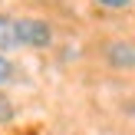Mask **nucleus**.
I'll use <instances>...</instances> for the list:
<instances>
[{
  "label": "nucleus",
  "instance_id": "39448f33",
  "mask_svg": "<svg viewBox=\"0 0 135 135\" xmlns=\"http://www.w3.org/2000/svg\"><path fill=\"white\" fill-rule=\"evenodd\" d=\"M13 119H17V102L0 89V125H10Z\"/></svg>",
  "mask_w": 135,
  "mask_h": 135
},
{
  "label": "nucleus",
  "instance_id": "f03ea898",
  "mask_svg": "<svg viewBox=\"0 0 135 135\" xmlns=\"http://www.w3.org/2000/svg\"><path fill=\"white\" fill-rule=\"evenodd\" d=\"M99 56L115 73H135V40H129V36H105L99 43Z\"/></svg>",
  "mask_w": 135,
  "mask_h": 135
},
{
  "label": "nucleus",
  "instance_id": "f257e3e1",
  "mask_svg": "<svg viewBox=\"0 0 135 135\" xmlns=\"http://www.w3.org/2000/svg\"><path fill=\"white\" fill-rule=\"evenodd\" d=\"M13 30H17L20 50H50L53 40H56L53 23L43 17H13Z\"/></svg>",
  "mask_w": 135,
  "mask_h": 135
},
{
  "label": "nucleus",
  "instance_id": "20e7f679",
  "mask_svg": "<svg viewBox=\"0 0 135 135\" xmlns=\"http://www.w3.org/2000/svg\"><path fill=\"white\" fill-rule=\"evenodd\" d=\"M17 76H20L17 63H13L10 56H3V53H0V89H3V86H10V83H17Z\"/></svg>",
  "mask_w": 135,
  "mask_h": 135
},
{
  "label": "nucleus",
  "instance_id": "423d86ee",
  "mask_svg": "<svg viewBox=\"0 0 135 135\" xmlns=\"http://www.w3.org/2000/svg\"><path fill=\"white\" fill-rule=\"evenodd\" d=\"M96 7H102V10H112V13H122V10H132L135 0H92Z\"/></svg>",
  "mask_w": 135,
  "mask_h": 135
},
{
  "label": "nucleus",
  "instance_id": "7ed1b4c3",
  "mask_svg": "<svg viewBox=\"0 0 135 135\" xmlns=\"http://www.w3.org/2000/svg\"><path fill=\"white\" fill-rule=\"evenodd\" d=\"M10 50H20L17 46V30H13V17L10 13H0V53H10Z\"/></svg>",
  "mask_w": 135,
  "mask_h": 135
}]
</instances>
